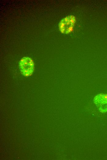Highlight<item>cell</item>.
<instances>
[{
    "mask_svg": "<svg viewBox=\"0 0 107 160\" xmlns=\"http://www.w3.org/2000/svg\"><path fill=\"white\" fill-rule=\"evenodd\" d=\"M93 101L99 111L103 113L107 112V94H100L94 98Z\"/></svg>",
    "mask_w": 107,
    "mask_h": 160,
    "instance_id": "cell-3",
    "label": "cell"
},
{
    "mask_svg": "<svg viewBox=\"0 0 107 160\" xmlns=\"http://www.w3.org/2000/svg\"><path fill=\"white\" fill-rule=\"evenodd\" d=\"M75 22V18L73 15L66 16L62 19L58 24L60 31L63 34H67L73 30Z\"/></svg>",
    "mask_w": 107,
    "mask_h": 160,
    "instance_id": "cell-2",
    "label": "cell"
},
{
    "mask_svg": "<svg viewBox=\"0 0 107 160\" xmlns=\"http://www.w3.org/2000/svg\"><path fill=\"white\" fill-rule=\"evenodd\" d=\"M19 68L22 74L25 77H29L33 73L34 64L33 60L28 57L22 58L19 62Z\"/></svg>",
    "mask_w": 107,
    "mask_h": 160,
    "instance_id": "cell-1",
    "label": "cell"
}]
</instances>
